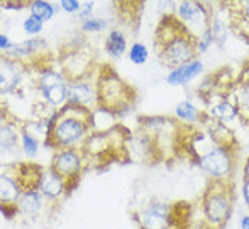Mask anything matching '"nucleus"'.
<instances>
[{"label":"nucleus","mask_w":249,"mask_h":229,"mask_svg":"<svg viewBox=\"0 0 249 229\" xmlns=\"http://www.w3.org/2000/svg\"><path fill=\"white\" fill-rule=\"evenodd\" d=\"M234 180L210 179L196 202H191L187 229H225L234 210Z\"/></svg>","instance_id":"obj_1"},{"label":"nucleus","mask_w":249,"mask_h":229,"mask_svg":"<svg viewBox=\"0 0 249 229\" xmlns=\"http://www.w3.org/2000/svg\"><path fill=\"white\" fill-rule=\"evenodd\" d=\"M95 113L88 107L65 103L49 117L45 147L54 151L81 147L95 130Z\"/></svg>","instance_id":"obj_2"},{"label":"nucleus","mask_w":249,"mask_h":229,"mask_svg":"<svg viewBox=\"0 0 249 229\" xmlns=\"http://www.w3.org/2000/svg\"><path fill=\"white\" fill-rule=\"evenodd\" d=\"M153 50L164 67L175 69L196 60V39L187 30L176 14H165L155 29Z\"/></svg>","instance_id":"obj_3"},{"label":"nucleus","mask_w":249,"mask_h":229,"mask_svg":"<svg viewBox=\"0 0 249 229\" xmlns=\"http://www.w3.org/2000/svg\"><path fill=\"white\" fill-rule=\"evenodd\" d=\"M131 132L122 125H112L102 130H93L83 143L88 168L105 170L114 163H127Z\"/></svg>","instance_id":"obj_4"},{"label":"nucleus","mask_w":249,"mask_h":229,"mask_svg":"<svg viewBox=\"0 0 249 229\" xmlns=\"http://www.w3.org/2000/svg\"><path fill=\"white\" fill-rule=\"evenodd\" d=\"M136 87L117 72L111 64H100L96 77V107L111 117H124L136 107Z\"/></svg>","instance_id":"obj_5"},{"label":"nucleus","mask_w":249,"mask_h":229,"mask_svg":"<svg viewBox=\"0 0 249 229\" xmlns=\"http://www.w3.org/2000/svg\"><path fill=\"white\" fill-rule=\"evenodd\" d=\"M60 72L68 83L81 80L98 74L102 62L86 38L76 37L65 42L60 50Z\"/></svg>","instance_id":"obj_6"},{"label":"nucleus","mask_w":249,"mask_h":229,"mask_svg":"<svg viewBox=\"0 0 249 229\" xmlns=\"http://www.w3.org/2000/svg\"><path fill=\"white\" fill-rule=\"evenodd\" d=\"M49 168L64 180L69 195L79 187L84 172L89 170L87 157L81 147L56 151Z\"/></svg>","instance_id":"obj_7"},{"label":"nucleus","mask_w":249,"mask_h":229,"mask_svg":"<svg viewBox=\"0 0 249 229\" xmlns=\"http://www.w3.org/2000/svg\"><path fill=\"white\" fill-rule=\"evenodd\" d=\"M176 6H178L176 17L186 26L187 30L193 34L196 41L206 31L210 30L214 13H213L212 7H209L207 3L186 0V1H179Z\"/></svg>","instance_id":"obj_8"},{"label":"nucleus","mask_w":249,"mask_h":229,"mask_svg":"<svg viewBox=\"0 0 249 229\" xmlns=\"http://www.w3.org/2000/svg\"><path fill=\"white\" fill-rule=\"evenodd\" d=\"M37 91L44 98L45 103L54 107L56 110L61 109L68 99V81L61 72L53 68L44 69L37 72Z\"/></svg>","instance_id":"obj_9"},{"label":"nucleus","mask_w":249,"mask_h":229,"mask_svg":"<svg viewBox=\"0 0 249 229\" xmlns=\"http://www.w3.org/2000/svg\"><path fill=\"white\" fill-rule=\"evenodd\" d=\"M29 69L25 61L0 52V98L17 93Z\"/></svg>","instance_id":"obj_10"},{"label":"nucleus","mask_w":249,"mask_h":229,"mask_svg":"<svg viewBox=\"0 0 249 229\" xmlns=\"http://www.w3.org/2000/svg\"><path fill=\"white\" fill-rule=\"evenodd\" d=\"M20 129L15 118L0 107V157H10L20 147Z\"/></svg>","instance_id":"obj_11"},{"label":"nucleus","mask_w":249,"mask_h":229,"mask_svg":"<svg viewBox=\"0 0 249 229\" xmlns=\"http://www.w3.org/2000/svg\"><path fill=\"white\" fill-rule=\"evenodd\" d=\"M231 99L236 106L238 118L244 125L249 126V60L233 80Z\"/></svg>","instance_id":"obj_12"},{"label":"nucleus","mask_w":249,"mask_h":229,"mask_svg":"<svg viewBox=\"0 0 249 229\" xmlns=\"http://www.w3.org/2000/svg\"><path fill=\"white\" fill-rule=\"evenodd\" d=\"M96 77L98 74L81 80L68 83L67 103L83 106L93 110L96 107Z\"/></svg>","instance_id":"obj_13"},{"label":"nucleus","mask_w":249,"mask_h":229,"mask_svg":"<svg viewBox=\"0 0 249 229\" xmlns=\"http://www.w3.org/2000/svg\"><path fill=\"white\" fill-rule=\"evenodd\" d=\"M226 11L229 20V30L237 37L249 42V0L228 1Z\"/></svg>","instance_id":"obj_14"},{"label":"nucleus","mask_w":249,"mask_h":229,"mask_svg":"<svg viewBox=\"0 0 249 229\" xmlns=\"http://www.w3.org/2000/svg\"><path fill=\"white\" fill-rule=\"evenodd\" d=\"M38 190L41 191V194L44 195L45 199L48 201V204L50 206H53L54 204H58L60 201L69 197L64 180L56 172H53L50 168L44 170Z\"/></svg>","instance_id":"obj_15"},{"label":"nucleus","mask_w":249,"mask_h":229,"mask_svg":"<svg viewBox=\"0 0 249 229\" xmlns=\"http://www.w3.org/2000/svg\"><path fill=\"white\" fill-rule=\"evenodd\" d=\"M46 206H49V204L41 191L38 189H33V190H26L20 195L17 204V210L18 214L23 216L27 220H36L41 216V213Z\"/></svg>","instance_id":"obj_16"},{"label":"nucleus","mask_w":249,"mask_h":229,"mask_svg":"<svg viewBox=\"0 0 249 229\" xmlns=\"http://www.w3.org/2000/svg\"><path fill=\"white\" fill-rule=\"evenodd\" d=\"M115 15L122 25L136 30L140 25L143 10V1H114Z\"/></svg>","instance_id":"obj_17"},{"label":"nucleus","mask_w":249,"mask_h":229,"mask_svg":"<svg viewBox=\"0 0 249 229\" xmlns=\"http://www.w3.org/2000/svg\"><path fill=\"white\" fill-rule=\"evenodd\" d=\"M202 71H203V64L199 60H193L178 68L171 69V72L167 76V83L171 86H184L194 80L196 76H199Z\"/></svg>","instance_id":"obj_18"},{"label":"nucleus","mask_w":249,"mask_h":229,"mask_svg":"<svg viewBox=\"0 0 249 229\" xmlns=\"http://www.w3.org/2000/svg\"><path fill=\"white\" fill-rule=\"evenodd\" d=\"M176 118L184 122V124L190 125H200L203 124L207 118V114L206 112H200L198 107L188 102V100H183L179 105L176 106Z\"/></svg>","instance_id":"obj_19"},{"label":"nucleus","mask_w":249,"mask_h":229,"mask_svg":"<svg viewBox=\"0 0 249 229\" xmlns=\"http://www.w3.org/2000/svg\"><path fill=\"white\" fill-rule=\"evenodd\" d=\"M105 50L108 56L118 60L124 56L127 50V41L124 34L121 30H111L107 34L106 41H105Z\"/></svg>","instance_id":"obj_20"},{"label":"nucleus","mask_w":249,"mask_h":229,"mask_svg":"<svg viewBox=\"0 0 249 229\" xmlns=\"http://www.w3.org/2000/svg\"><path fill=\"white\" fill-rule=\"evenodd\" d=\"M20 148L23 151L26 157H29V159H34L37 156L38 149H39L38 138L33 133H30L27 126H22V129H20Z\"/></svg>","instance_id":"obj_21"},{"label":"nucleus","mask_w":249,"mask_h":229,"mask_svg":"<svg viewBox=\"0 0 249 229\" xmlns=\"http://www.w3.org/2000/svg\"><path fill=\"white\" fill-rule=\"evenodd\" d=\"M29 10H30V15L36 17L42 22H48L50 19L54 17L56 10L52 3L45 1V0H34L29 3Z\"/></svg>","instance_id":"obj_22"},{"label":"nucleus","mask_w":249,"mask_h":229,"mask_svg":"<svg viewBox=\"0 0 249 229\" xmlns=\"http://www.w3.org/2000/svg\"><path fill=\"white\" fill-rule=\"evenodd\" d=\"M149 52L146 49V46L141 42H134L131 45L130 50H129V58L131 60L133 64L136 65H142L148 60Z\"/></svg>","instance_id":"obj_23"},{"label":"nucleus","mask_w":249,"mask_h":229,"mask_svg":"<svg viewBox=\"0 0 249 229\" xmlns=\"http://www.w3.org/2000/svg\"><path fill=\"white\" fill-rule=\"evenodd\" d=\"M107 27L106 19L103 18H88L81 22V31L86 33H99Z\"/></svg>","instance_id":"obj_24"},{"label":"nucleus","mask_w":249,"mask_h":229,"mask_svg":"<svg viewBox=\"0 0 249 229\" xmlns=\"http://www.w3.org/2000/svg\"><path fill=\"white\" fill-rule=\"evenodd\" d=\"M23 30H25L26 34H30V36L39 34L41 31L44 30V22L36 18V17H33V15H29L23 20Z\"/></svg>","instance_id":"obj_25"},{"label":"nucleus","mask_w":249,"mask_h":229,"mask_svg":"<svg viewBox=\"0 0 249 229\" xmlns=\"http://www.w3.org/2000/svg\"><path fill=\"white\" fill-rule=\"evenodd\" d=\"M243 195L245 204L248 205L249 208V159L244 167V175H243Z\"/></svg>","instance_id":"obj_26"},{"label":"nucleus","mask_w":249,"mask_h":229,"mask_svg":"<svg viewBox=\"0 0 249 229\" xmlns=\"http://www.w3.org/2000/svg\"><path fill=\"white\" fill-rule=\"evenodd\" d=\"M93 7H95V1H83V3H81L80 10H79V13H77V17L80 19H83V20L91 18Z\"/></svg>","instance_id":"obj_27"},{"label":"nucleus","mask_w":249,"mask_h":229,"mask_svg":"<svg viewBox=\"0 0 249 229\" xmlns=\"http://www.w3.org/2000/svg\"><path fill=\"white\" fill-rule=\"evenodd\" d=\"M60 4H61L62 10L69 14L79 13V10H80L81 7V3L79 0H61Z\"/></svg>","instance_id":"obj_28"},{"label":"nucleus","mask_w":249,"mask_h":229,"mask_svg":"<svg viewBox=\"0 0 249 229\" xmlns=\"http://www.w3.org/2000/svg\"><path fill=\"white\" fill-rule=\"evenodd\" d=\"M14 43L10 41V38L4 36V34H0V50L3 52V53H6L8 50L13 49Z\"/></svg>","instance_id":"obj_29"},{"label":"nucleus","mask_w":249,"mask_h":229,"mask_svg":"<svg viewBox=\"0 0 249 229\" xmlns=\"http://www.w3.org/2000/svg\"><path fill=\"white\" fill-rule=\"evenodd\" d=\"M241 229H249V216H244L241 220Z\"/></svg>","instance_id":"obj_30"}]
</instances>
